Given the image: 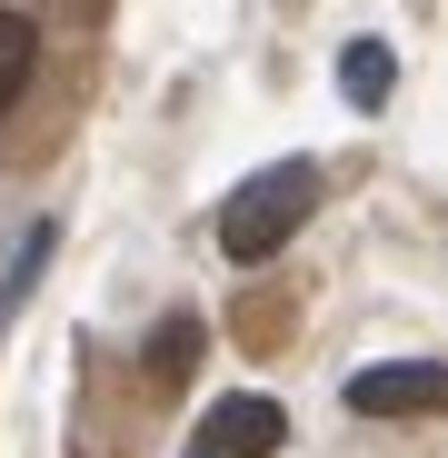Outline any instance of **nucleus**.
Segmentation results:
<instances>
[{"instance_id": "nucleus-2", "label": "nucleus", "mask_w": 448, "mask_h": 458, "mask_svg": "<svg viewBox=\"0 0 448 458\" xmlns=\"http://www.w3.org/2000/svg\"><path fill=\"white\" fill-rule=\"evenodd\" d=\"M448 399V369L438 359H389V369H359L349 378V409L359 419H428Z\"/></svg>"}, {"instance_id": "nucleus-4", "label": "nucleus", "mask_w": 448, "mask_h": 458, "mask_svg": "<svg viewBox=\"0 0 448 458\" xmlns=\"http://www.w3.org/2000/svg\"><path fill=\"white\" fill-rule=\"evenodd\" d=\"M30 70H40V30H30L21 11H0V120L21 110V90H30Z\"/></svg>"}, {"instance_id": "nucleus-1", "label": "nucleus", "mask_w": 448, "mask_h": 458, "mask_svg": "<svg viewBox=\"0 0 448 458\" xmlns=\"http://www.w3.org/2000/svg\"><path fill=\"white\" fill-rule=\"evenodd\" d=\"M319 209V170L309 160H269L259 180H240L230 190V209H219V250H230L240 269H259V259H279L289 250V229Z\"/></svg>"}, {"instance_id": "nucleus-6", "label": "nucleus", "mask_w": 448, "mask_h": 458, "mask_svg": "<svg viewBox=\"0 0 448 458\" xmlns=\"http://www.w3.org/2000/svg\"><path fill=\"white\" fill-rule=\"evenodd\" d=\"M199 369V319H160V339H149V389H180V378Z\"/></svg>"}, {"instance_id": "nucleus-5", "label": "nucleus", "mask_w": 448, "mask_h": 458, "mask_svg": "<svg viewBox=\"0 0 448 458\" xmlns=\"http://www.w3.org/2000/svg\"><path fill=\"white\" fill-rule=\"evenodd\" d=\"M389 81H399L389 40H349V50H339V90H349L359 110H379V100H389Z\"/></svg>"}, {"instance_id": "nucleus-3", "label": "nucleus", "mask_w": 448, "mask_h": 458, "mask_svg": "<svg viewBox=\"0 0 448 458\" xmlns=\"http://www.w3.org/2000/svg\"><path fill=\"white\" fill-rule=\"evenodd\" d=\"M289 438V419L269 409V399H209V419H199V448L190 458H269Z\"/></svg>"}]
</instances>
